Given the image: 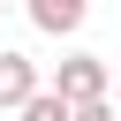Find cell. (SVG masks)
I'll list each match as a JSON object with an SVG mask.
<instances>
[{
	"label": "cell",
	"mask_w": 121,
	"mask_h": 121,
	"mask_svg": "<svg viewBox=\"0 0 121 121\" xmlns=\"http://www.w3.org/2000/svg\"><path fill=\"white\" fill-rule=\"evenodd\" d=\"M83 15H91V0H30V23H38L45 38H68Z\"/></svg>",
	"instance_id": "3"
},
{
	"label": "cell",
	"mask_w": 121,
	"mask_h": 121,
	"mask_svg": "<svg viewBox=\"0 0 121 121\" xmlns=\"http://www.w3.org/2000/svg\"><path fill=\"white\" fill-rule=\"evenodd\" d=\"M38 91H45V83H38V60H30V53H0V106L23 113Z\"/></svg>",
	"instance_id": "2"
},
{
	"label": "cell",
	"mask_w": 121,
	"mask_h": 121,
	"mask_svg": "<svg viewBox=\"0 0 121 121\" xmlns=\"http://www.w3.org/2000/svg\"><path fill=\"white\" fill-rule=\"evenodd\" d=\"M53 91H60V98H76V106L106 98V60H98V53H68V60L53 68Z\"/></svg>",
	"instance_id": "1"
},
{
	"label": "cell",
	"mask_w": 121,
	"mask_h": 121,
	"mask_svg": "<svg viewBox=\"0 0 121 121\" xmlns=\"http://www.w3.org/2000/svg\"><path fill=\"white\" fill-rule=\"evenodd\" d=\"M23 121H76V98H60V91L45 83V91H38L30 106H23Z\"/></svg>",
	"instance_id": "4"
},
{
	"label": "cell",
	"mask_w": 121,
	"mask_h": 121,
	"mask_svg": "<svg viewBox=\"0 0 121 121\" xmlns=\"http://www.w3.org/2000/svg\"><path fill=\"white\" fill-rule=\"evenodd\" d=\"M76 121H121V113H113L106 98H91V106H76Z\"/></svg>",
	"instance_id": "5"
},
{
	"label": "cell",
	"mask_w": 121,
	"mask_h": 121,
	"mask_svg": "<svg viewBox=\"0 0 121 121\" xmlns=\"http://www.w3.org/2000/svg\"><path fill=\"white\" fill-rule=\"evenodd\" d=\"M0 8H8V0H0Z\"/></svg>",
	"instance_id": "6"
}]
</instances>
